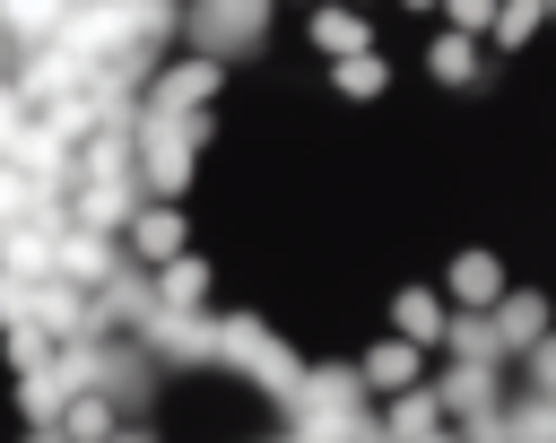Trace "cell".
<instances>
[{
	"label": "cell",
	"mask_w": 556,
	"mask_h": 443,
	"mask_svg": "<svg viewBox=\"0 0 556 443\" xmlns=\"http://www.w3.org/2000/svg\"><path fill=\"white\" fill-rule=\"evenodd\" d=\"M452 295H469V304H495V261H486V252H469V261L452 269Z\"/></svg>",
	"instance_id": "6da1fadb"
},
{
	"label": "cell",
	"mask_w": 556,
	"mask_h": 443,
	"mask_svg": "<svg viewBox=\"0 0 556 443\" xmlns=\"http://www.w3.org/2000/svg\"><path fill=\"white\" fill-rule=\"evenodd\" d=\"M339 87H348V96H374L382 69H374V61H339Z\"/></svg>",
	"instance_id": "7a4b0ae2"
},
{
	"label": "cell",
	"mask_w": 556,
	"mask_h": 443,
	"mask_svg": "<svg viewBox=\"0 0 556 443\" xmlns=\"http://www.w3.org/2000/svg\"><path fill=\"white\" fill-rule=\"evenodd\" d=\"M365 374H374V382H408V347H374Z\"/></svg>",
	"instance_id": "3957f363"
},
{
	"label": "cell",
	"mask_w": 556,
	"mask_h": 443,
	"mask_svg": "<svg viewBox=\"0 0 556 443\" xmlns=\"http://www.w3.org/2000/svg\"><path fill=\"white\" fill-rule=\"evenodd\" d=\"M434 69L443 78H469V43H434Z\"/></svg>",
	"instance_id": "277c9868"
},
{
	"label": "cell",
	"mask_w": 556,
	"mask_h": 443,
	"mask_svg": "<svg viewBox=\"0 0 556 443\" xmlns=\"http://www.w3.org/2000/svg\"><path fill=\"white\" fill-rule=\"evenodd\" d=\"M530 26H539V0H513L504 9V35H530Z\"/></svg>",
	"instance_id": "5b68a950"
},
{
	"label": "cell",
	"mask_w": 556,
	"mask_h": 443,
	"mask_svg": "<svg viewBox=\"0 0 556 443\" xmlns=\"http://www.w3.org/2000/svg\"><path fill=\"white\" fill-rule=\"evenodd\" d=\"M452 17H460V26H478V17H486V0H452Z\"/></svg>",
	"instance_id": "8992f818"
}]
</instances>
